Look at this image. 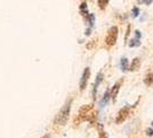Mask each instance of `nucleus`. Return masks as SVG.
<instances>
[{"instance_id":"1","label":"nucleus","mask_w":153,"mask_h":138,"mask_svg":"<svg viewBox=\"0 0 153 138\" xmlns=\"http://www.w3.org/2000/svg\"><path fill=\"white\" fill-rule=\"evenodd\" d=\"M71 105H72V99H69L64 106L61 108V111L57 113L56 118H55V124L57 125H64L66 123L68 118H69V115H70V111H71Z\"/></svg>"},{"instance_id":"2","label":"nucleus","mask_w":153,"mask_h":138,"mask_svg":"<svg viewBox=\"0 0 153 138\" xmlns=\"http://www.w3.org/2000/svg\"><path fill=\"white\" fill-rule=\"evenodd\" d=\"M96 118V113L94 112L93 105H85L79 111V120L80 121H94Z\"/></svg>"},{"instance_id":"3","label":"nucleus","mask_w":153,"mask_h":138,"mask_svg":"<svg viewBox=\"0 0 153 138\" xmlns=\"http://www.w3.org/2000/svg\"><path fill=\"white\" fill-rule=\"evenodd\" d=\"M118 32H119V30H118V28L115 26H111L110 29H108V35H106V37H105V44L110 47V46H113L117 43V40H118Z\"/></svg>"},{"instance_id":"4","label":"nucleus","mask_w":153,"mask_h":138,"mask_svg":"<svg viewBox=\"0 0 153 138\" xmlns=\"http://www.w3.org/2000/svg\"><path fill=\"white\" fill-rule=\"evenodd\" d=\"M90 77V69L89 68H86L82 72V76H81V78H80V90L83 91L85 89H86V86H87V83H88V79Z\"/></svg>"},{"instance_id":"5","label":"nucleus","mask_w":153,"mask_h":138,"mask_svg":"<svg viewBox=\"0 0 153 138\" xmlns=\"http://www.w3.org/2000/svg\"><path fill=\"white\" fill-rule=\"evenodd\" d=\"M129 111H130V107H128V106H126V107H123L122 109H120V112L118 113V116H117L115 122H117V123H122V122L128 118Z\"/></svg>"},{"instance_id":"6","label":"nucleus","mask_w":153,"mask_h":138,"mask_svg":"<svg viewBox=\"0 0 153 138\" xmlns=\"http://www.w3.org/2000/svg\"><path fill=\"white\" fill-rule=\"evenodd\" d=\"M103 81V74L102 72H98L97 77H96V81L94 83V89H93V97L95 98L96 97V93H97V89H98V85L101 84V82Z\"/></svg>"},{"instance_id":"7","label":"nucleus","mask_w":153,"mask_h":138,"mask_svg":"<svg viewBox=\"0 0 153 138\" xmlns=\"http://www.w3.org/2000/svg\"><path fill=\"white\" fill-rule=\"evenodd\" d=\"M120 90V83H117L113 85L112 87V90H111V93H110V98L112 99L113 101H115V99H117V96H118V92Z\"/></svg>"},{"instance_id":"8","label":"nucleus","mask_w":153,"mask_h":138,"mask_svg":"<svg viewBox=\"0 0 153 138\" xmlns=\"http://www.w3.org/2000/svg\"><path fill=\"white\" fill-rule=\"evenodd\" d=\"M140 67V58H135V59L131 61L130 66H129V70H131V72H136Z\"/></svg>"},{"instance_id":"9","label":"nucleus","mask_w":153,"mask_h":138,"mask_svg":"<svg viewBox=\"0 0 153 138\" xmlns=\"http://www.w3.org/2000/svg\"><path fill=\"white\" fill-rule=\"evenodd\" d=\"M144 83H145V85H147V86L153 85V72H150V74H147L146 76H145Z\"/></svg>"},{"instance_id":"10","label":"nucleus","mask_w":153,"mask_h":138,"mask_svg":"<svg viewBox=\"0 0 153 138\" xmlns=\"http://www.w3.org/2000/svg\"><path fill=\"white\" fill-rule=\"evenodd\" d=\"M120 66H121V70L123 72H127L129 69V66H128V60L126 58H122L121 62H120Z\"/></svg>"},{"instance_id":"11","label":"nucleus","mask_w":153,"mask_h":138,"mask_svg":"<svg viewBox=\"0 0 153 138\" xmlns=\"http://www.w3.org/2000/svg\"><path fill=\"white\" fill-rule=\"evenodd\" d=\"M108 99H110V92L106 91L105 92V94H104V97H103V99L101 100V103H100V106L103 107V106L106 105V103L108 101Z\"/></svg>"},{"instance_id":"12","label":"nucleus","mask_w":153,"mask_h":138,"mask_svg":"<svg viewBox=\"0 0 153 138\" xmlns=\"http://www.w3.org/2000/svg\"><path fill=\"white\" fill-rule=\"evenodd\" d=\"M87 20L89 22V28L94 26V22H95V15L94 14H89V15H87Z\"/></svg>"},{"instance_id":"13","label":"nucleus","mask_w":153,"mask_h":138,"mask_svg":"<svg viewBox=\"0 0 153 138\" xmlns=\"http://www.w3.org/2000/svg\"><path fill=\"white\" fill-rule=\"evenodd\" d=\"M108 1L110 0H98V6L101 9H105V7L108 6Z\"/></svg>"},{"instance_id":"14","label":"nucleus","mask_w":153,"mask_h":138,"mask_svg":"<svg viewBox=\"0 0 153 138\" xmlns=\"http://www.w3.org/2000/svg\"><path fill=\"white\" fill-rule=\"evenodd\" d=\"M140 39H137V38L131 39L130 43H129V46H130V47H135V46H140Z\"/></svg>"},{"instance_id":"15","label":"nucleus","mask_w":153,"mask_h":138,"mask_svg":"<svg viewBox=\"0 0 153 138\" xmlns=\"http://www.w3.org/2000/svg\"><path fill=\"white\" fill-rule=\"evenodd\" d=\"M137 1L142 5H151L153 2V0H137Z\"/></svg>"},{"instance_id":"16","label":"nucleus","mask_w":153,"mask_h":138,"mask_svg":"<svg viewBox=\"0 0 153 138\" xmlns=\"http://www.w3.org/2000/svg\"><path fill=\"white\" fill-rule=\"evenodd\" d=\"M138 14H140V9H138L137 7H134V9H133V16H134V17H137Z\"/></svg>"},{"instance_id":"17","label":"nucleus","mask_w":153,"mask_h":138,"mask_svg":"<svg viewBox=\"0 0 153 138\" xmlns=\"http://www.w3.org/2000/svg\"><path fill=\"white\" fill-rule=\"evenodd\" d=\"M146 135H147V136H152V135H153L152 129H146Z\"/></svg>"},{"instance_id":"18","label":"nucleus","mask_w":153,"mask_h":138,"mask_svg":"<svg viewBox=\"0 0 153 138\" xmlns=\"http://www.w3.org/2000/svg\"><path fill=\"white\" fill-rule=\"evenodd\" d=\"M42 138H49V136H44Z\"/></svg>"},{"instance_id":"19","label":"nucleus","mask_w":153,"mask_h":138,"mask_svg":"<svg viewBox=\"0 0 153 138\" xmlns=\"http://www.w3.org/2000/svg\"><path fill=\"white\" fill-rule=\"evenodd\" d=\"M152 127H153V122H152Z\"/></svg>"}]
</instances>
